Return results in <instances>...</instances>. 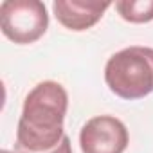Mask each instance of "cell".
<instances>
[{
	"label": "cell",
	"mask_w": 153,
	"mask_h": 153,
	"mask_svg": "<svg viewBox=\"0 0 153 153\" xmlns=\"http://www.w3.org/2000/svg\"><path fill=\"white\" fill-rule=\"evenodd\" d=\"M68 94L58 81L38 83L24 99L16 126V153H72L63 130Z\"/></svg>",
	"instance_id": "cell-1"
},
{
	"label": "cell",
	"mask_w": 153,
	"mask_h": 153,
	"mask_svg": "<svg viewBox=\"0 0 153 153\" xmlns=\"http://www.w3.org/2000/svg\"><path fill=\"white\" fill-rule=\"evenodd\" d=\"M105 81L117 97L135 101L153 92V49L126 47L110 56L105 67Z\"/></svg>",
	"instance_id": "cell-2"
},
{
	"label": "cell",
	"mask_w": 153,
	"mask_h": 153,
	"mask_svg": "<svg viewBox=\"0 0 153 153\" xmlns=\"http://www.w3.org/2000/svg\"><path fill=\"white\" fill-rule=\"evenodd\" d=\"M0 29L18 45L38 42L49 29L45 4L40 0H6L0 6Z\"/></svg>",
	"instance_id": "cell-3"
},
{
	"label": "cell",
	"mask_w": 153,
	"mask_h": 153,
	"mask_svg": "<svg viewBox=\"0 0 153 153\" xmlns=\"http://www.w3.org/2000/svg\"><path fill=\"white\" fill-rule=\"evenodd\" d=\"M130 142L124 123L114 115H97L88 119L79 131L83 153H124Z\"/></svg>",
	"instance_id": "cell-4"
},
{
	"label": "cell",
	"mask_w": 153,
	"mask_h": 153,
	"mask_svg": "<svg viewBox=\"0 0 153 153\" xmlns=\"http://www.w3.org/2000/svg\"><path fill=\"white\" fill-rule=\"evenodd\" d=\"M110 2H87V0H56L52 11L56 20L70 31H87L94 27L110 7Z\"/></svg>",
	"instance_id": "cell-5"
},
{
	"label": "cell",
	"mask_w": 153,
	"mask_h": 153,
	"mask_svg": "<svg viewBox=\"0 0 153 153\" xmlns=\"http://www.w3.org/2000/svg\"><path fill=\"white\" fill-rule=\"evenodd\" d=\"M115 9L130 24H148L153 20V0H119Z\"/></svg>",
	"instance_id": "cell-6"
}]
</instances>
